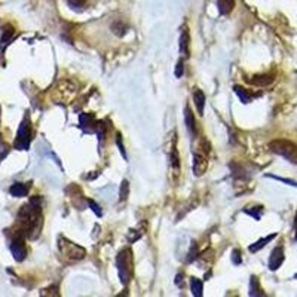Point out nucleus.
Segmentation results:
<instances>
[{"label": "nucleus", "instance_id": "obj_18", "mask_svg": "<svg viewBox=\"0 0 297 297\" xmlns=\"http://www.w3.org/2000/svg\"><path fill=\"white\" fill-rule=\"evenodd\" d=\"M265 293L262 291V287L259 284V279L256 276H251V281H250V296H263Z\"/></svg>", "mask_w": 297, "mask_h": 297}, {"label": "nucleus", "instance_id": "obj_5", "mask_svg": "<svg viewBox=\"0 0 297 297\" xmlns=\"http://www.w3.org/2000/svg\"><path fill=\"white\" fill-rule=\"evenodd\" d=\"M11 251H12L15 260H18V262L26 259L27 250H26V245H24V237L23 235H20V234L15 235V238L12 241V245H11Z\"/></svg>", "mask_w": 297, "mask_h": 297}, {"label": "nucleus", "instance_id": "obj_11", "mask_svg": "<svg viewBox=\"0 0 297 297\" xmlns=\"http://www.w3.org/2000/svg\"><path fill=\"white\" fill-rule=\"evenodd\" d=\"M193 103H195V106H196L198 113L202 116V115H204V107H205V94H204L199 88H195V89H193Z\"/></svg>", "mask_w": 297, "mask_h": 297}, {"label": "nucleus", "instance_id": "obj_28", "mask_svg": "<svg viewBox=\"0 0 297 297\" xmlns=\"http://www.w3.org/2000/svg\"><path fill=\"white\" fill-rule=\"evenodd\" d=\"M196 256H198V247H196V244L193 242V245H192V248H190V251H189L187 262H193V260L196 259Z\"/></svg>", "mask_w": 297, "mask_h": 297}, {"label": "nucleus", "instance_id": "obj_2", "mask_svg": "<svg viewBox=\"0 0 297 297\" xmlns=\"http://www.w3.org/2000/svg\"><path fill=\"white\" fill-rule=\"evenodd\" d=\"M269 148L273 153H276V155L285 158L287 161H290L291 164L297 165V144H294L293 141L282 140V138L273 140L269 144Z\"/></svg>", "mask_w": 297, "mask_h": 297}, {"label": "nucleus", "instance_id": "obj_12", "mask_svg": "<svg viewBox=\"0 0 297 297\" xmlns=\"http://www.w3.org/2000/svg\"><path fill=\"white\" fill-rule=\"evenodd\" d=\"M217 8L221 15H229L235 8V0H217Z\"/></svg>", "mask_w": 297, "mask_h": 297}, {"label": "nucleus", "instance_id": "obj_3", "mask_svg": "<svg viewBox=\"0 0 297 297\" xmlns=\"http://www.w3.org/2000/svg\"><path fill=\"white\" fill-rule=\"evenodd\" d=\"M58 248H59V253H61V256H62V259L65 262H71V263L73 262H79V260H82L87 256L85 248L70 242L65 238H59Z\"/></svg>", "mask_w": 297, "mask_h": 297}, {"label": "nucleus", "instance_id": "obj_1", "mask_svg": "<svg viewBox=\"0 0 297 297\" xmlns=\"http://www.w3.org/2000/svg\"><path fill=\"white\" fill-rule=\"evenodd\" d=\"M116 265H118L120 282L123 285H128L134 275V256H132L131 248H125L118 254Z\"/></svg>", "mask_w": 297, "mask_h": 297}, {"label": "nucleus", "instance_id": "obj_6", "mask_svg": "<svg viewBox=\"0 0 297 297\" xmlns=\"http://www.w3.org/2000/svg\"><path fill=\"white\" fill-rule=\"evenodd\" d=\"M205 171H207V156L196 150L193 153V174L196 177H201L204 176Z\"/></svg>", "mask_w": 297, "mask_h": 297}, {"label": "nucleus", "instance_id": "obj_8", "mask_svg": "<svg viewBox=\"0 0 297 297\" xmlns=\"http://www.w3.org/2000/svg\"><path fill=\"white\" fill-rule=\"evenodd\" d=\"M180 52L184 58H189L190 55V34L186 26L181 29V34H180Z\"/></svg>", "mask_w": 297, "mask_h": 297}, {"label": "nucleus", "instance_id": "obj_24", "mask_svg": "<svg viewBox=\"0 0 297 297\" xmlns=\"http://www.w3.org/2000/svg\"><path fill=\"white\" fill-rule=\"evenodd\" d=\"M232 262H234V265H241V262H242L241 250H234L232 251Z\"/></svg>", "mask_w": 297, "mask_h": 297}, {"label": "nucleus", "instance_id": "obj_22", "mask_svg": "<svg viewBox=\"0 0 297 297\" xmlns=\"http://www.w3.org/2000/svg\"><path fill=\"white\" fill-rule=\"evenodd\" d=\"M144 229H143V225L138 228V229H132V231H129V234H128V239H129V242H135L137 239H140L141 237H143V232Z\"/></svg>", "mask_w": 297, "mask_h": 297}, {"label": "nucleus", "instance_id": "obj_13", "mask_svg": "<svg viewBox=\"0 0 297 297\" xmlns=\"http://www.w3.org/2000/svg\"><path fill=\"white\" fill-rule=\"evenodd\" d=\"M275 81L273 74H260V76H254L250 82L256 87H267Z\"/></svg>", "mask_w": 297, "mask_h": 297}, {"label": "nucleus", "instance_id": "obj_14", "mask_svg": "<svg viewBox=\"0 0 297 297\" xmlns=\"http://www.w3.org/2000/svg\"><path fill=\"white\" fill-rule=\"evenodd\" d=\"M9 192H11L12 196L23 198V196H27V193H29V186H26V184H23V183H15V184H12V187H11Z\"/></svg>", "mask_w": 297, "mask_h": 297}, {"label": "nucleus", "instance_id": "obj_25", "mask_svg": "<svg viewBox=\"0 0 297 297\" xmlns=\"http://www.w3.org/2000/svg\"><path fill=\"white\" fill-rule=\"evenodd\" d=\"M183 73H184V61H183V59H178L177 67H176V78H181Z\"/></svg>", "mask_w": 297, "mask_h": 297}, {"label": "nucleus", "instance_id": "obj_21", "mask_svg": "<svg viewBox=\"0 0 297 297\" xmlns=\"http://www.w3.org/2000/svg\"><path fill=\"white\" fill-rule=\"evenodd\" d=\"M128 195H129V183H128L126 180H123L122 184H120V190H119V201H120V202L126 201V199H128Z\"/></svg>", "mask_w": 297, "mask_h": 297}, {"label": "nucleus", "instance_id": "obj_26", "mask_svg": "<svg viewBox=\"0 0 297 297\" xmlns=\"http://www.w3.org/2000/svg\"><path fill=\"white\" fill-rule=\"evenodd\" d=\"M67 2L71 8H82V6H85L87 0H67Z\"/></svg>", "mask_w": 297, "mask_h": 297}, {"label": "nucleus", "instance_id": "obj_10", "mask_svg": "<svg viewBox=\"0 0 297 297\" xmlns=\"http://www.w3.org/2000/svg\"><path fill=\"white\" fill-rule=\"evenodd\" d=\"M184 120H186V126H187L190 135L196 137V120H195V116L189 106H186V109H184Z\"/></svg>", "mask_w": 297, "mask_h": 297}, {"label": "nucleus", "instance_id": "obj_9", "mask_svg": "<svg viewBox=\"0 0 297 297\" xmlns=\"http://www.w3.org/2000/svg\"><path fill=\"white\" fill-rule=\"evenodd\" d=\"M170 164L173 167L174 176L177 177L178 171H180V159H178V152H177V147H176V138H173V147L170 150Z\"/></svg>", "mask_w": 297, "mask_h": 297}, {"label": "nucleus", "instance_id": "obj_7", "mask_svg": "<svg viewBox=\"0 0 297 297\" xmlns=\"http://www.w3.org/2000/svg\"><path fill=\"white\" fill-rule=\"evenodd\" d=\"M284 259H285V256H284V248H282L281 245L276 247V248H273L272 254H270V259H269V269H270V270L279 269L281 265L284 263Z\"/></svg>", "mask_w": 297, "mask_h": 297}, {"label": "nucleus", "instance_id": "obj_16", "mask_svg": "<svg viewBox=\"0 0 297 297\" xmlns=\"http://www.w3.org/2000/svg\"><path fill=\"white\" fill-rule=\"evenodd\" d=\"M273 238H276V234H272V235H269V237H266V238H263V239H259L256 244L250 245V248H248V250H250L251 253H257V251H259V250H262V248H263V247H265L267 242H270Z\"/></svg>", "mask_w": 297, "mask_h": 297}, {"label": "nucleus", "instance_id": "obj_19", "mask_svg": "<svg viewBox=\"0 0 297 297\" xmlns=\"http://www.w3.org/2000/svg\"><path fill=\"white\" fill-rule=\"evenodd\" d=\"M126 24L125 23H122L120 20H118V21H115L113 24H112V31L116 34V36H119V37H122L125 33H126Z\"/></svg>", "mask_w": 297, "mask_h": 297}, {"label": "nucleus", "instance_id": "obj_23", "mask_svg": "<svg viewBox=\"0 0 297 297\" xmlns=\"http://www.w3.org/2000/svg\"><path fill=\"white\" fill-rule=\"evenodd\" d=\"M253 208H254V209H251V207L245 208V212H247V214H250V215H253L256 220H260L263 208H262V207H253Z\"/></svg>", "mask_w": 297, "mask_h": 297}, {"label": "nucleus", "instance_id": "obj_20", "mask_svg": "<svg viewBox=\"0 0 297 297\" xmlns=\"http://www.w3.org/2000/svg\"><path fill=\"white\" fill-rule=\"evenodd\" d=\"M234 89H235L237 95L241 98V101H242V103H250V101H251L253 95H251V94H250L247 89H244V88H241V87H235Z\"/></svg>", "mask_w": 297, "mask_h": 297}, {"label": "nucleus", "instance_id": "obj_4", "mask_svg": "<svg viewBox=\"0 0 297 297\" xmlns=\"http://www.w3.org/2000/svg\"><path fill=\"white\" fill-rule=\"evenodd\" d=\"M30 138H31V129H30V122H29V118L23 120L21 126H20V131H18V135H17V148L20 150H26L29 148V144H30Z\"/></svg>", "mask_w": 297, "mask_h": 297}, {"label": "nucleus", "instance_id": "obj_17", "mask_svg": "<svg viewBox=\"0 0 297 297\" xmlns=\"http://www.w3.org/2000/svg\"><path fill=\"white\" fill-rule=\"evenodd\" d=\"M97 123H98V122L94 119L92 115H88V113H87V115H85V113L81 115V125H82V128L87 126V131H88V132H91V128H89V126H91V125H97Z\"/></svg>", "mask_w": 297, "mask_h": 297}, {"label": "nucleus", "instance_id": "obj_27", "mask_svg": "<svg viewBox=\"0 0 297 297\" xmlns=\"http://www.w3.org/2000/svg\"><path fill=\"white\" fill-rule=\"evenodd\" d=\"M88 204H89V207L92 208V211H94V212H95L97 215H100V217L103 215V211H101L100 205H97V204H95V202H94L92 199H88Z\"/></svg>", "mask_w": 297, "mask_h": 297}, {"label": "nucleus", "instance_id": "obj_29", "mask_svg": "<svg viewBox=\"0 0 297 297\" xmlns=\"http://www.w3.org/2000/svg\"><path fill=\"white\" fill-rule=\"evenodd\" d=\"M116 141H118V146H119V150H120V153H122V155H123V158L126 159V153H125V148H123V143L120 141V135H119V134H118Z\"/></svg>", "mask_w": 297, "mask_h": 297}, {"label": "nucleus", "instance_id": "obj_15", "mask_svg": "<svg viewBox=\"0 0 297 297\" xmlns=\"http://www.w3.org/2000/svg\"><path fill=\"white\" fill-rule=\"evenodd\" d=\"M190 290H192V294L195 297H202V291H204V284L201 279L198 278H192L190 279Z\"/></svg>", "mask_w": 297, "mask_h": 297}, {"label": "nucleus", "instance_id": "obj_30", "mask_svg": "<svg viewBox=\"0 0 297 297\" xmlns=\"http://www.w3.org/2000/svg\"><path fill=\"white\" fill-rule=\"evenodd\" d=\"M294 232H296V241H297V212H296V217H294Z\"/></svg>", "mask_w": 297, "mask_h": 297}]
</instances>
